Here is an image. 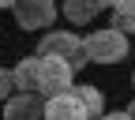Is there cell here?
Here are the masks:
<instances>
[{"label": "cell", "instance_id": "cell-6", "mask_svg": "<svg viewBox=\"0 0 135 120\" xmlns=\"http://www.w3.org/2000/svg\"><path fill=\"white\" fill-rule=\"evenodd\" d=\"M41 94H19L15 90L11 98H4V120H41Z\"/></svg>", "mask_w": 135, "mask_h": 120}, {"label": "cell", "instance_id": "cell-10", "mask_svg": "<svg viewBox=\"0 0 135 120\" xmlns=\"http://www.w3.org/2000/svg\"><path fill=\"white\" fill-rule=\"evenodd\" d=\"M34 60L38 56H26L11 68V83H15V90L19 94H34Z\"/></svg>", "mask_w": 135, "mask_h": 120}, {"label": "cell", "instance_id": "cell-5", "mask_svg": "<svg viewBox=\"0 0 135 120\" xmlns=\"http://www.w3.org/2000/svg\"><path fill=\"white\" fill-rule=\"evenodd\" d=\"M41 120H90V113L83 109V101L75 98V90H64V94L45 98Z\"/></svg>", "mask_w": 135, "mask_h": 120}, {"label": "cell", "instance_id": "cell-11", "mask_svg": "<svg viewBox=\"0 0 135 120\" xmlns=\"http://www.w3.org/2000/svg\"><path fill=\"white\" fill-rule=\"evenodd\" d=\"M15 94V83H11V71H8V68H0V101H4V98H11Z\"/></svg>", "mask_w": 135, "mask_h": 120}, {"label": "cell", "instance_id": "cell-13", "mask_svg": "<svg viewBox=\"0 0 135 120\" xmlns=\"http://www.w3.org/2000/svg\"><path fill=\"white\" fill-rule=\"evenodd\" d=\"M90 4H94L98 11H105V8H113V0H90Z\"/></svg>", "mask_w": 135, "mask_h": 120}, {"label": "cell", "instance_id": "cell-12", "mask_svg": "<svg viewBox=\"0 0 135 120\" xmlns=\"http://www.w3.org/2000/svg\"><path fill=\"white\" fill-rule=\"evenodd\" d=\"M98 120H131V116H128V113H124V109H116V113H101V116H98Z\"/></svg>", "mask_w": 135, "mask_h": 120}, {"label": "cell", "instance_id": "cell-3", "mask_svg": "<svg viewBox=\"0 0 135 120\" xmlns=\"http://www.w3.org/2000/svg\"><path fill=\"white\" fill-rule=\"evenodd\" d=\"M38 56H60L68 60L79 71V68H86V53H83V38H75L71 30H49L41 45H38Z\"/></svg>", "mask_w": 135, "mask_h": 120}, {"label": "cell", "instance_id": "cell-4", "mask_svg": "<svg viewBox=\"0 0 135 120\" xmlns=\"http://www.w3.org/2000/svg\"><path fill=\"white\" fill-rule=\"evenodd\" d=\"M11 11H15V23L23 30H45V26H53L56 15H60L56 0H15Z\"/></svg>", "mask_w": 135, "mask_h": 120}, {"label": "cell", "instance_id": "cell-8", "mask_svg": "<svg viewBox=\"0 0 135 120\" xmlns=\"http://www.w3.org/2000/svg\"><path fill=\"white\" fill-rule=\"evenodd\" d=\"M71 90H75V98L83 101V109L90 113V120H98L101 113H105V94H101L94 83H86V87H71Z\"/></svg>", "mask_w": 135, "mask_h": 120}, {"label": "cell", "instance_id": "cell-14", "mask_svg": "<svg viewBox=\"0 0 135 120\" xmlns=\"http://www.w3.org/2000/svg\"><path fill=\"white\" fill-rule=\"evenodd\" d=\"M124 113H128V116H131V120H135V101H131V105H128V109H124Z\"/></svg>", "mask_w": 135, "mask_h": 120}, {"label": "cell", "instance_id": "cell-1", "mask_svg": "<svg viewBox=\"0 0 135 120\" xmlns=\"http://www.w3.org/2000/svg\"><path fill=\"white\" fill-rule=\"evenodd\" d=\"M75 87V68L60 60V56H38L34 60V94L41 98H53Z\"/></svg>", "mask_w": 135, "mask_h": 120}, {"label": "cell", "instance_id": "cell-2", "mask_svg": "<svg viewBox=\"0 0 135 120\" xmlns=\"http://www.w3.org/2000/svg\"><path fill=\"white\" fill-rule=\"evenodd\" d=\"M83 53H86V64H120L128 56V34L120 30H90L83 38Z\"/></svg>", "mask_w": 135, "mask_h": 120}, {"label": "cell", "instance_id": "cell-9", "mask_svg": "<svg viewBox=\"0 0 135 120\" xmlns=\"http://www.w3.org/2000/svg\"><path fill=\"white\" fill-rule=\"evenodd\" d=\"M94 15H101L90 0H64V19L68 23H75V26H86L94 23Z\"/></svg>", "mask_w": 135, "mask_h": 120}, {"label": "cell", "instance_id": "cell-7", "mask_svg": "<svg viewBox=\"0 0 135 120\" xmlns=\"http://www.w3.org/2000/svg\"><path fill=\"white\" fill-rule=\"evenodd\" d=\"M113 30L135 34V0H113Z\"/></svg>", "mask_w": 135, "mask_h": 120}, {"label": "cell", "instance_id": "cell-16", "mask_svg": "<svg viewBox=\"0 0 135 120\" xmlns=\"http://www.w3.org/2000/svg\"><path fill=\"white\" fill-rule=\"evenodd\" d=\"M131 87H135V75H131Z\"/></svg>", "mask_w": 135, "mask_h": 120}, {"label": "cell", "instance_id": "cell-15", "mask_svg": "<svg viewBox=\"0 0 135 120\" xmlns=\"http://www.w3.org/2000/svg\"><path fill=\"white\" fill-rule=\"evenodd\" d=\"M11 4H15V0H0V8H11Z\"/></svg>", "mask_w": 135, "mask_h": 120}]
</instances>
